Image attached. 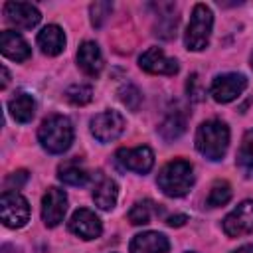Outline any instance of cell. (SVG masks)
Returning a JSON list of instances; mask_svg holds the SVG:
<instances>
[{
	"mask_svg": "<svg viewBox=\"0 0 253 253\" xmlns=\"http://www.w3.org/2000/svg\"><path fill=\"white\" fill-rule=\"evenodd\" d=\"M229 146V128L225 123L211 119L198 126L196 148L210 160H221Z\"/></svg>",
	"mask_w": 253,
	"mask_h": 253,
	"instance_id": "6da1fadb",
	"label": "cell"
},
{
	"mask_svg": "<svg viewBox=\"0 0 253 253\" xmlns=\"http://www.w3.org/2000/svg\"><path fill=\"white\" fill-rule=\"evenodd\" d=\"M38 140L49 154L65 152L73 142V125L63 115H49L38 128Z\"/></svg>",
	"mask_w": 253,
	"mask_h": 253,
	"instance_id": "7a4b0ae2",
	"label": "cell"
},
{
	"mask_svg": "<svg viewBox=\"0 0 253 253\" xmlns=\"http://www.w3.org/2000/svg\"><path fill=\"white\" fill-rule=\"evenodd\" d=\"M156 184L166 196L180 198V196L188 194L190 188L194 186V168L188 160H182V158L170 160L158 172Z\"/></svg>",
	"mask_w": 253,
	"mask_h": 253,
	"instance_id": "3957f363",
	"label": "cell"
},
{
	"mask_svg": "<svg viewBox=\"0 0 253 253\" xmlns=\"http://www.w3.org/2000/svg\"><path fill=\"white\" fill-rule=\"evenodd\" d=\"M211 26H213V14L206 4H196L186 28L184 43L192 51H202L210 43L211 36Z\"/></svg>",
	"mask_w": 253,
	"mask_h": 253,
	"instance_id": "277c9868",
	"label": "cell"
},
{
	"mask_svg": "<svg viewBox=\"0 0 253 253\" xmlns=\"http://www.w3.org/2000/svg\"><path fill=\"white\" fill-rule=\"evenodd\" d=\"M0 217L6 227H24L30 219V206L18 192H2L0 198Z\"/></svg>",
	"mask_w": 253,
	"mask_h": 253,
	"instance_id": "5b68a950",
	"label": "cell"
},
{
	"mask_svg": "<svg viewBox=\"0 0 253 253\" xmlns=\"http://www.w3.org/2000/svg\"><path fill=\"white\" fill-rule=\"evenodd\" d=\"M125 132V117L119 111H103L91 119V134L99 142L117 140Z\"/></svg>",
	"mask_w": 253,
	"mask_h": 253,
	"instance_id": "8992f818",
	"label": "cell"
},
{
	"mask_svg": "<svg viewBox=\"0 0 253 253\" xmlns=\"http://www.w3.org/2000/svg\"><path fill=\"white\" fill-rule=\"evenodd\" d=\"M247 87V77L241 73H223L215 75L211 85H210V95L217 103H229L237 99L243 89Z\"/></svg>",
	"mask_w": 253,
	"mask_h": 253,
	"instance_id": "52a82bcc",
	"label": "cell"
},
{
	"mask_svg": "<svg viewBox=\"0 0 253 253\" xmlns=\"http://www.w3.org/2000/svg\"><path fill=\"white\" fill-rule=\"evenodd\" d=\"M223 231L229 237H241L253 231V200L241 202L223 219Z\"/></svg>",
	"mask_w": 253,
	"mask_h": 253,
	"instance_id": "ba28073f",
	"label": "cell"
},
{
	"mask_svg": "<svg viewBox=\"0 0 253 253\" xmlns=\"http://www.w3.org/2000/svg\"><path fill=\"white\" fill-rule=\"evenodd\" d=\"M4 16H6V22L16 30H32L42 20L40 10L28 2H6Z\"/></svg>",
	"mask_w": 253,
	"mask_h": 253,
	"instance_id": "9c48e42d",
	"label": "cell"
},
{
	"mask_svg": "<svg viewBox=\"0 0 253 253\" xmlns=\"http://www.w3.org/2000/svg\"><path fill=\"white\" fill-rule=\"evenodd\" d=\"M67 211V196L59 188H47L42 198V219L47 227H55L63 221Z\"/></svg>",
	"mask_w": 253,
	"mask_h": 253,
	"instance_id": "30bf717a",
	"label": "cell"
},
{
	"mask_svg": "<svg viewBox=\"0 0 253 253\" xmlns=\"http://www.w3.org/2000/svg\"><path fill=\"white\" fill-rule=\"evenodd\" d=\"M117 162L130 172L136 174H146L150 172L154 164V154L148 146H136V148H119L117 150Z\"/></svg>",
	"mask_w": 253,
	"mask_h": 253,
	"instance_id": "8fae6325",
	"label": "cell"
},
{
	"mask_svg": "<svg viewBox=\"0 0 253 253\" xmlns=\"http://www.w3.org/2000/svg\"><path fill=\"white\" fill-rule=\"evenodd\" d=\"M140 69L152 75H174L178 73V61L172 57H166V53L160 47H148L138 57Z\"/></svg>",
	"mask_w": 253,
	"mask_h": 253,
	"instance_id": "7c38bea8",
	"label": "cell"
},
{
	"mask_svg": "<svg viewBox=\"0 0 253 253\" xmlns=\"http://www.w3.org/2000/svg\"><path fill=\"white\" fill-rule=\"evenodd\" d=\"M69 231L81 239H97L103 233V223L101 219L87 208L77 210L71 219H69Z\"/></svg>",
	"mask_w": 253,
	"mask_h": 253,
	"instance_id": "4fadbf2b",
	"label": "cell"
},
{
	"mask_svg": "<svg viewBox=\"0 0 253 253\" xmlns=\"http://www.w3.org/2000/svg\"><path fill=\"white\" fill-rule=\"evenodd\" d=\"M77 65L79 69L89 75V77H97L103 69V55L101 49L95 42H83L77 49Z\"/></svg>",
	"mask_w": 253,
	"mask_h": 253,
	"instance_id": "5bb4252c",
	"label": "cell"
},
{
	"mask_svg": "<svg viewBox=\"0 0 253 253\" xmlns=\"http://www.w3.org/2000/svg\"><path fill=\"white\" fill-rule=\"evenodd\" d=\"M170 243L166 235L158 231H144L132 237L130 241V253H168Z\"/></svg>",
	"mask_w": 253,
	"mask_h": 253,
	"instance_id": "9a60e30c",
	"label": "cell"
},
{
	"mask_svg": "<svg viewBox=\"0 0 253 253\" xmlns=\"http://www.w3.org/2000/svg\"><path fill=\"white\" fill-rule=\"evenodd\" d=\"M0 49L8 59H14V61H26L32 55L26 40L12 30H6L0 34Z\"/></svg>",
	"mask_w": 253,
	"mask_h": 253,
	"instance_id": "2e32d148",
	"label": "cell"
},
{
	"mask_svg": "<svg viewBox=\"0 0 253 253\" xmlns=\"http://www.w3.org/2000/svg\"><path fill=\"white\" fill-rule=\"evenodd\" d=\"M38 45L45 55H59L65 47V34L59 26L49 24L38 34Z\"/></svg>",
	"mask_w": 253,
	"mask_h": 253,
	"instance_id": "e0dca14e",
	"label": "cell"
},
{
	"mask_svg": "<svg viewBox=\"0 0 253 253\" xmlns=\"http://www.w3.org/2000/svg\"><path fill=\"white\" fill-rule=\"evenodd\" d=\"M57 178L63 184H69V186H85L89 182V172L79 162V158H71V160H65V162L59 164Z\"/></svg>",
	"mask_w": 253,
	"mask_h": 253,
	"instance_id": "ac0fdd59",
	"label": "cell"
},
{
	"mask_svg": "<svg viewBox=\"0 0 253 253\" xmlns=\"http://www.w3.org/2000/svg\"><path fill=\"white\" fill-rule=\"evenodd\" d=\"M119 198V186L115 180L107 176H99V182L95 184L93 190V200L101 210H113Z\"/></svg>",
	"mask_w": 253,
	"mask_h": 253,
	"instance_id": "d6986e66",
	"label": "cell"
},
{
	"mask_svg": "<svg viewBox=\"0 0 253 253\" xmlns=\"http://www.w3.org/2000/svg\"><path fill=\"white\" fill-rule=\"evenodd\" d=\"M8 111H10V115H12L14 121H18V123H30L34 119V115H36V101L28 93H18L14 99H10Z\"/></svg>",
	"mask_w": 253,
	"mask_h": 253,
	"instance_id": "ffe728a7",
	"label": "cell"
},
{
	"mask_svg": "<svg viewBox=\"0 0 253 253\" xmlns=\"http://www.w3.org/2000/svg\"><path fill=\"white\" fill-rule=\"evenodd\" d=\"M158 130L164 140H176L186 130V113H182L180 109L174 113H168L166 119L162 121V125L158 126Z\"/></svg>",
	"mask_w": 253,
	"mask_h": 253,
	"instance_id": "44dd1931",
	"label": "cell"
},
{
	"mask_svg": "<svg viewBox=\"0 0 253 253\" xmlns=\"http://www.w3.org/2000/svg\"><path fill=\"white\" fill-rule=\"evenodd\" d=\"M152 213H160V208L156 204H152L150 200L136 202L128 211V221L132 225H146V223H150Z\"/></svg>",
	"mask_w": 253,
	"mask_h": 253,
	"instance_id": "7402d4cb",
	"label": "cell"
},
{
	"mask_svg": "<svg viewBox=\"0 0 253 253\" xmlns=\"http://www.w3.org/2000/svg\"><path fill=\"white\" fill-rule=\"evenodd\" d=\"M229 200H231V186L225 180L213 182V186L208 194V206L210 208H219V206H225Z\"/></svg>",
	"mask_w": 253,
	"mask_h": 253,
	"instance_id": "603a6c76",
	"label": "cell"
},
{
	"mask_svg": "<svg viewBox=\"0 0 253 253\" xmlns=\"http://www.w3.org/2000/svg\"><path fill=\"white\" fill-rule=\"evenodd\" d=\"M237 164L245 170H253V128L247 130L241 138V146L237 150Z\"/></svg>",
	"mask_w": 253,
	"mask_h": 253,
	"instance_id": "cb8c5ba5",
	"label": "cell"
},
{
	"mask_svg": "<svg viewBox=\"0 0 253 253\" xmlns=\"http://www.w3.org/2000/svg\"><path fill=\"white\" fill-rule=\"evenodd\" d=\"M65 97L71 105H77V107H83L87 105L91 99H93V87L91 85H85V83H77V85H71L67 91H65Z\"/></svg>",
	"mask_w": 253,
	"mask_h": 253,
	"instance_id": "d4e9b609",
	"label": "cell"
},
{
	"mask_svg": "<svg viewBox=\"0 0 253 253\" xmlns=\"http://www.w3.org/2000/svg\"><path fill=\"white\" fill-rule=\"evenodd\" d=\"M119 99L123 101V105H126L130 111H138L140 103H142V95L140 91L132 85V83H126L119 89Z\"/></svg>",
	"mask_w": 253,
	"mask_h": 253,
	"instance_id": "484cf974",
	"label": "cell"
},
{
	"mask_svg": "<svg viewBox=\"0 0 253 253\" xmlns=\"http://www.w3.org/2000/svg\"><path fill=\"white\" fill-rule=\"evenodd\" d=\"M111 10H113V4L111 2H95V4H91V22H93V26L99 28L107 20V16L111 14Z\"/></svg>",
	"mask_w": 253,
	"mask_h": 253,
	"instance_id": "4316f807",
	"label": "cell"
},
{
	"mask_svg": "<svg viewBox=\"0 0 253 253\" xmlns=\"http://www.w3.org/2000/svg\"><path fill=\"white\" fill-rule=\"evenodd\" d=\"M186 89H188V97L192 99V101H202L204 99V89H202V85H200V79H198V75L196 73H192L190 77H188V83H186Z\"/></svg>",
	"mask_w": 253,
	"mask_h": 253,
	"instance_id": "83f0119b",
	"label": "cell"
},
{
	"mask_svg": "<svg viewBox=\"0 0 253 253\" xmlns=\"http://www.w3.org/2000/svg\"><path fill=\"white\" fill-rule=\"evenodd\" d=\"M28 180V172L26 170H18L14 174H10L6 178V190L4 192H12V190H20Z\"/></svg>",
	"mask_w": 253,
	"mask_h": 253,
	"instance_id": "f1b7e54d",
	"label": "cell"
},
{
	"mask_svg": "<svg viewBox=\"0 0 253 253\" xmlns=\"http://www.w3.org/2000/svg\"><path fill=\"white\" fill-rule=\"evenodd\" d=\"M186 221H188V215H184V213L170 215V217L166 219V223H168V225H172V227H180V225H184Z\"/></svg>",
	"mask_w": 253,
	"mask_h": 253,
	"instance_id": "f546056e",
	"label": "cell"
},
{
	"mask_svg": "<svg viewBox=\"0 0 253 253\" xmlns=\"http://www.w3.org/2000/svg\"><path fill=\"white\" fill-rule=\"evenodd\" d=\"M0 253H20L14 245H2V249H0Z\"/></svg>",
	"mask_w": 253,
	"mask_h": 253,
	"instance_id": "4dcf8cb0",
	"label": "cell"
},
{
	"mask_svg": "<svg viewBox=\"0 0 253 253\" xmlns=\"http://www.w3.org/2000/svg\"><path fill=\"white\" fill-rule=\"evenodd\" d=\"M235 253H253V243H249V245H243V247H239Z\"/></svg>",
	"mask_w": 253,
	"mask_h": 253,
	"instance_id": "1f68e13d",
	"label": "cell"
},
{
	"mask_svg": "<svg viewBox=\"0 0 253 253\" xmlns=\"http://www.w3.org/2000/svg\"><path fill=\"white\" fill-rule=\"evenodd\" d=\"M2 73H4V79H2V89L8 85V79H10V75H8V69L6 67H2Z\"/></svg>",
	"mask_w": 253,
	"mask_h": 253,
	"instance_id": "d6a6232c",
	"label": "cell"
},
{
	"mask_svg": "<svg viewBox=\"0 0 253 253\" xmlns=\"http://www.w3.org/2000/svg\"><path fill=\"white\" fill-rule=\"evenodd\" d=\"M251 67H253V55H251Z\"/></svg>",
	"mask_w": 253,
	"mask_h": 253,
	"instance_id": "836d02e7",
	"label": "cell"
}]
</instances>
